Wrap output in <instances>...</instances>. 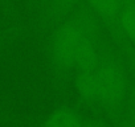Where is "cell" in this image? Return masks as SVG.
Instances as JSON below:
<instances>
[{
	"label": "cell",
	"mask_w": 135,
	"mask_h": 127,
	"mask_svg": "<svg viewBox=\"0 0 135 127\" xmlns=\"http://www.w3.org/2000/svg\"><path fill=\"white\" fill-rule=\"evenodd\" d=\"M84 127H107V124H105L101 120H89L85 123Z\"/></svg>",
	"instance_id": "obj_9"
},
{
	"label": "cell",
	"mask_w": 135,
	"mask_h": 127,
	"mask_svg": "<svg viewBox=\"0 0 135 127\" xmlns=\"http://www.w3.org/2000/svg\"><path fill=\"white\" fill-rule=\"evenodd\" d=\"M91 9L106 20L118 19L123 7V0H88Z\"/></svg>",
	"instance_id": "obj_7"
},
{
	"label": "cell",
	"mask_w": 135,
	"mask_h": 127,
	"mask_svg": "<svg viewBox=\"0 0 135 127\" xmlns=\"http://www.w3.org/2000/svg\"><path fill=\"white\" fill-rule=\"evenodd\" d=\"M119 25L127 38L135 44V0H126L118 16Z\"/></svg>",
	"instance_id": "obj_6"
},
{
	"label": "cell",
	"mask_w": 135,
	"mask_h": 127,
	"mask_svg": "<svg viewBox=\"0 0 135 127\" xmlns=\"http://www.w3.org/2000/svg\"><path fill=\"white\" fill-rule=\"evenodd\" d=\"M93 38L91 28L84 19H76L62 24L52 41V56L57 65L62 69L74 68L76 57L82 45Z\"/></svg>",
	"instance_id": "obj_1"
},
{
	"label": "cell",
	"mask_w": 135,
	"mask_h": 127,
	"mask_svg": "<svg viewBox=\"0 0 135 127\" xmlns=\"http://www.w3.org/2000/svg\"><path fill=\"white\" fill-rule=\"evenodd\" d=\"M131 127H135V106H134L132 113H131Z\"/></svg>",
	"instance_id": "obj_10"
},
{
	"label": "cell",
	"mask_w": 135,
	"mask_h": 127,
	"mask_svg": "<svg viewBox=\"0 0 135 127\" xmlns=\"http://www.w3.org/2000/svg\"><path fill=\"white\" fill-rule=\"evenodd\" d=\"M98 65H99V60H98L95 45L93 42V38H89L82 45V48L80 49L76 57L74 68H77L78 72H90V70H95Z\"/></svg>",
	"instance_id": "obj_5"
},
{
	"label": "cell",
	"mask_w": 135,
	"mask_h": 127,
	"mask_svg": "<svg viewBox=\"0 0 135 127\" xmlns=\"http://www.w3.org/2000/svg\"><path fill=\"white\" fill-rule=\"evenodd\" d=\"M76 0H56V3H57V7L60 9H66V8H69L74 4Z\"/></svg>",
	"instance_id": "obj_8"
},
{
	"label": "cell",
	"mask_w": 135,
	"mask_h": 127,
	"mask_svg": "<svg viewBox=\"0 0 135 127\" xmlns=\"http://www.w3.org/2000/svg\"><path fill=\"white\" fill-rule=\"evenodd\" d=\"M85 123L81 115L70 107H60L52 111L45 120L42 127H84Z\"/></svg>",
	"instance_id": "obj_3"
},
{
	"label": "cell",
	"mask_w": 135,
	"mask_h": 127,
	"mask_svg": "<svg viewBox=\"0 0 135 127\" xmlns=\"http://www.w3.org/2000/svg\"><path fill=\"white\" fill-rule=\"evenodd\" d=\"M97 72L98 102L107 107H118L127 90V80L123 69L117 62L106 60L99 62Z\"/></svg>",
	"instance_id": "obj_2"
},
{
	"label": "cell",
	"mask_w": 135,
	"mask_h": 127,
	"mask_svg": "<svg viewBox=\"0 0 135 127\" xmlns=\"http://www.w3.org/2000/svg\"><path fill=\"white\" fill-rule=\"evenodd\" d=\"M76 86L80 97L85 102H98V80L97 72H78Z\"/></svg>",
	"instance_id": "obj_4"
}]
</instances>
